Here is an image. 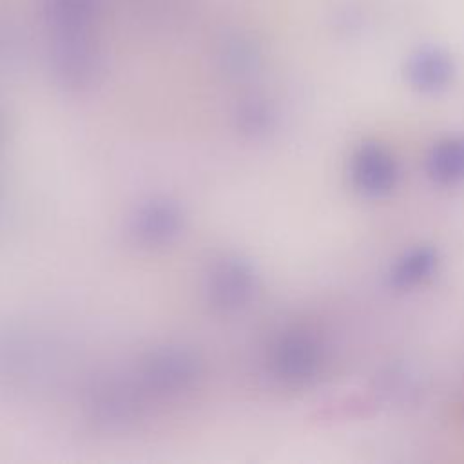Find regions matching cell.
<instances>
[{"label":"cell","instance_id":"obj_1","mask_svg":"<svg viewBox=\"0 0 464 464\" xmlns=\"http://www.w3.org/2000/svg\"><path fill=\"white\" fill-rule=\"evenodd\" d=\"M348 179L353 190L364 198H386L399 185V161L384 143L362 141L348 160Z\"/></svg>","mask_w":464,"mask_h":464},{"label":"cell","instance_id":"obj_3","mask_svg":"<svg viewBox=\"0 0 464 464\" xmlns=\"http://www.w3.org/2000/svg\"><path fill=\"white\" fill-rule=\"evenodd\" d=\"M428 178L442 187L464 183V136H448L433 143L426 154Z\"/></svg>","mask_w":464,"mask_h":464},{"label":"cell","instance_id":"obj_2","mask_svg":"<svg viewBox=\"0 0 464 464\" xmlns=\"http://www.w3.org/2000/svg\"><path fill=\"white\" fill-rule=\"evenodd\" d=\"M455 76L450 54L437 47H422L406 62L408 83L422 94H437L448 89Z\"/></svg>","mask_w":464,"mask_h":464},{"label":"cell","instance_id":"obj_5","mask_svg":"<svg viewBox=\"0 0 464 464\" xmlns=\"http://www.w3.org/2000/svg\"><path fill=\"white\" fill-rule=\"evenodd\" d=\"M323 361V346L308 334H294L281 346V366L288 379H314L317 373H321Z\"/></svg>","mask_w":464,"mask_h":464},{"label":"cell","instance_id":"obj_4","mask_svg":"<svg viewBox=\"0 0 464 464\" xmlns=\"http://www.w3.org/2000/svg\"><path fill=\"white\" fill-rule=\"evenodd\" d=\"M439 268V252L431 245H417L402 252L390 268V283L399 290L424 285Z\"/></svg>","mask_w":464,"mask_h":464}]
</instances>
